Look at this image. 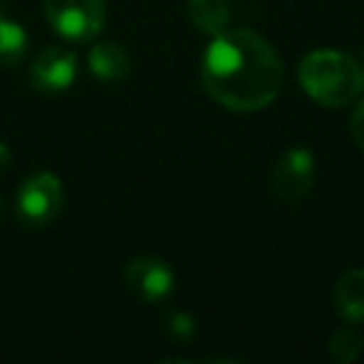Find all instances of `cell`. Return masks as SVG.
Masks as SVG:
<instances>
[{"label":"cell","instance_id":"9","mask_svg":"<svg viewBox=\"0 0 364 364\" xmlns=\"http://www.w3.org/2000/svg\"><path fill=\"white\" fill-rule=\"evenodd\" d=\"M87 65H90V73L95 77L105 82H115L130 73V55L117 43H97V46L90 48Z\"/></svg>","mask_w":364,"mask_h":364},{"label":"cell","instance_id":"15","mask_svg":"<svg viewBox=\"0 0 364 364\" xmlns=\"http://www.w3.org/2000/svg\"><path fill=\"white\" fill-rule=\"evenodd\" d=\"M8 165H11V150H8L6 142L0 140V172L8 170Z\"/></svg>","mask_w":364,"mask_h":364},{"label":"cell","instance_id":"12","mask_svg":"<svg viewBox=\"0 0 364 364\" xmlns=\"http://www.w3.org/2000/svg\"><path fill=\"white\" fill-rule=\"evenodd\" d=\"M362 354V339L354 329L342 327L332 334L329 339V357L334 359L337 364H349Z\"/></svg>","mask_w":364,"mask_h":364},{"label":"cell","instance_id":"3","mask_svg":"<svg viewBox=\"0 0 364 364\" xmlns=\"http://www.w3.org/2000/svg\"><path fill=\"white\" fill-rule=\"evenodd\" d=\"M43 11L53 31L70 43L97 38L107 18L105 0H46Z\"/></svg>","mask_w":364,"mask_h":364},{"label":"cell","instance_id":"8","mask_svg":"<svg viewBox=\"0 0 364 364\" xmlns=\"http://www.w3.org/2000/svg\"><path fill=\"white\" fill-rule=\"evenodd\" d=\"M334 304L344 322H364V269L354 267L339 277L334 287Z\"/></svg>","mask_w":364,"mask_h":364},{"label":"cell","instance_id":"1","mask_svg":"<svg viewBox=\"0 0 364 364\" xmlns=\"http://www.w3.org/2000/svg\"><path fill=\"white\" fill-rule=\"evenodd\" d=\"M200 80L218 105L257 112L277 100L284 70L277 50L247 28H228L203 53Z\"/></svg>","mask_w":364,"mask_h":364},{"label":"cell","instance_id":"13","mask_svg":"<svg viewBox=\"0 0 364 364\" xmlns=\"http://www.w3.org/2000/svg\"><path fill=\"white\" fill-rule=\"evenodd\" d=\"M165 329L175 342H190L195 337V319L188 312H170L165 319Z\"/></svg>","mask_w":364,"mask_h":364},{"label":"cell","instance_id":"4","mask_svg":"<svg viewBox=\"0 0 364 364\" xmlns=\"http://www.w3.org/2000/svg\"><path fill=\"white\" fill-rule=\"evenodd\" d=\"M63 182L53 172H33L18 190L16 213L26 228H46L63 210Z\"/></svg>","mask_w":364,"mask_h":364},{"label":"cell","instance_id":"10","mask_svg":"<svg viewBox=\"0 0 364 364\" xmlns=\"http://www.w3.org/2000/svg\"><path fill=\"white\" fill-rule=\"evenodd\" d=\"M188 18L200 33L215 38L230 28L232 13L228 0H188Z\"/></svg>","mask_w":364,"mask_h":364},{"label":"cell","instance_id":"5","mask_svg":"<svg viewBox=\"0 0 364 364\" xmlns=\"http://www.w3.org/2000/svg\"><path fill=\"white\" fill-rule=\"evenodd\" d=\"M122 282H125L127 292L135 299L155 304L172 294V289H175V274H172L170 264L162 262V259L137 257L132 262H127V267L122 269Z\"/></svg>","mask_w":364,"mask_h":364},{"label":"cell","instance_id":"11","mask_svg":"<svg viewBox=\"0 0 364 364\" xmlns=\"http://www.w3.org/2000/svg\"><path fill=\"white\" fill-rule=\"evenodd\" d=\"M28 53V33L21 23L8 18L0 11V68H13L26 58Z\"/></svg>","mask_w":364,"mask_h":364},{"label":"cell","instance_id":"14","mask_svg":"<svg viewBox=\"0 0 364 364\" xmlns=\"http://www.w3.org/2000/svg\"><path fill=\"white\" fill-rule=\"evenodd\" d=\"M349 130H352V137H354V142H357V147L359 150H364V97L352 110V117H349Z\"/></svg>","mask_w":364,"mask_h":364},{"label":"cell","instance_id":"16","mask_svg":"<svg viewBox=\"0 0 364 364\" xmlns=\"http://www.w3.org/2000/svg\"><path fill=\"white\" fill-rule=\"evenodd\" d=\"M359 63H362V70H364V50H362V60H359Z\"/></svg>","mask_w":364,"mask_h":364},{"label":"cell","instance_id":"7","mask_svg":"<svg viewBox=\"0 0 364 364\" xmlns=\"http://www.w3.org/2000/svg\"><path fill=\"white\" fill-rule=\"evenodd\" d=\"M77 77V55L68 48L50 46L33 60L31 85L41 92H63Z\"/></svg>","mask_w":364,"mask_h":364},{"label":"cell","instance_id":"6","mask_svg":"<svg viewBox=\"0 0 364 364\" xmlns=\"http://www.w3.org/2000/svg\"><path fill=\"white\" fill-rule=\"evenodd\" d=\"M314 185V155L307 147H292L272 170V193L284 203H299Z\"/></svg>","mask_w":364,"mask_h":364},{"label":"cell","instance_id":"2","mask_svg":"<svg viewBox=\"0 0 364 364\" xmlns=\"http://www.w3.org/2000/svg\"><path fill=\"white\" fill-rule=\"evenodd\" d=\"M299 85L317 105L344 107L364 92V70L342 50H312L299 63Z\"/></svg>","mask_w":364,"mask_h":364}]
</instances>
